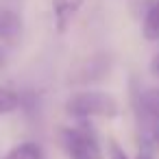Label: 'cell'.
Listing matches in <instances>:
<instances>
[{"label": "cell", "instance_id": "obj_8", "mask_svg": "<svg viewBox=\"0 0 159 159\" xmlns=\"http://www.w3.org/2000/svg\"><path fill=\"white\" fill-rule=\"evenodd\" d=\"M20 107V94L11 87H2L0 85V116H7L18 111Z\"/></svg>", "mask_w": 159, "mask_h": 159}, {"label": "cell", "instance_id": "obj_12", "mask_svg": "<svg viewBox=\"0 0 159 159\" xmlns=\"http://www.w3.org/2000/svg\"><path fill=\"white\" fill-rule=\"evenodd\" d=\"M137 159H150V157H148V155H139Z\"/></svg>", "mask_w": 159, "mask_h": 159}, {"label": "cell", "instance_id": "obj_5", "mask_svg": "<svg viewBox=\"0 0 159 159\" xmlns=\"http://www.w3.org/2000/svg\"><path fill=\"white\" fill-rule=\"evenodd\" d=\"M142 35L148 42H159V0H150L144 9Z\"/></svg>", "mask_w": 159, "mask_h": 159}, {"label": "cell", "instance_id": "obj_9", "mask_svg": "<svg viewBox=\"0 0 159 159\" xmlns=\"http://www.w3.org/2000/svg\"><path fill=\"white\" fill-rule=\"evenodd\" d=\"M109 159H129V157H126V152L120 148V144H118V142H113V139L109 142Z\"/></svg>", "mask_w": 159, "mask_h": 159}, {"label": "cell", "instance_id": "obj_6", "mask_svg": "<svg viewBox=\"0 0 159 159\" xmlns=\"http://www.w3.org/2000/svg\"><path fill=\"white\" fill-rule=\"evenodd\" d=\"M2 159H42V148L35 142H22L13 146Z\"/></svg>", "mask_w": 159, "mask_h": 159}, {"label": "cell", "instance_id": "obj_4", "mask_svg": "<svg viewBox=\"0 0 159 159\" xmlns=\"http://www.w3.org/2000/svg\"><path fill=\"white\" fill-rule=\"evenodd\" d=\"M22 33V18L18 11L9 7H0V39L2 42H13Z\"/></svg>", "mask_w": 159, "mask_h": 159}, {"label": "cell", "instance_id": "obj_10", "mask_svg": "<svg viewBox=\"0 0 159 159\" xmlns=\"http://www.w3.org/2000/svg\"><path fill=\"white\" fill-rule=\"evenodd\" d=\"M150 72H152V76L155 79H159V52L152 57V61H150Z\"/></svg>", "mask_w": 159, "mask_h": 159}, {"label": "cell", "instance_id": "obj_3", "mask_svg": "<svg viewBox=\"0 0 159 159\" xmlns=\"http://www.w3.org/2000/svg\"><path fill=\"white\" fill-rule=\"evenodd\" d=\"M85 0H52V16H55V29L59 35H63L72 20L76 18V13L81 11Z\"/></svg>", "mask_w": 159, "mask_h": 159}, {"label": "cell", "instance_id": "obj_1", "mask_svg": "<svg viewBox=\"0 0 159 159\" xmlns=\"http://www.w3.org/2000/svg\"><path fill=\"white\" fill-rule=\"evenodd\" d=\"M66 111L74 118H116L120 113V105L113 96L105 92H79L68 98Z\"/></svg>", "mask_w": 159, "mask_h": 159}, {"label": "cell", "instance_id": "obj_2", "mask_svg": "<svg viewBox=\"0 0 159 159\" xmlns=\"http://www.w3.org/2000/svg\"><path fill=\"white\" fill-rule=\"evenodd\" d=\"M59 144L68 159H102L98 137L87 124L63 126L59 131Z\"/></svg>", "mask_w": 159, "mask_h": 159}, {"label": "cell", "instance_id": "obj_7", "mask_svg": "<svg viewBox=\"0 0 159 159\" xmlns=\"http://www.w3.org/2000/svg\"><path fill=\"white\" fill-rule=\"evenodd\" d=\"M135 98L150 116H155L159 120V87H146L144 92H137Z\"/></svg>", "mask_w": 159, "mask_h": 159}, {"label": "cell", "instance_id": "obj_11", "mask_svg": "<svg viewBox=\"0 0 159 159\" xmlns=\"http://www.w3.org/2000/svg\"><path fill=\"white\" fill-rule=\"evenodd\" d=\"M2 66H5V52L0 50V68H2Z\"/></svg>", "mask_w": 159, "mask_h": 159}]
</instances>
